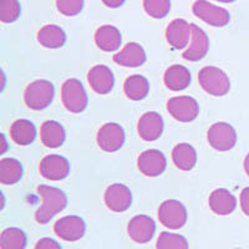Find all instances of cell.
<instances>
[{"label":"cell","mask_w":249,"mask_h":249,"mask_svg":"<svg viewBox=\"0 0 249 249\" xmlns=\"http://www.w3.org/2000/svg\"><path fill=\"white\" fill-rule=\"evenodd\" d=\"M40 175L49 181H62L70 175V162L64 156H45L39 166Z\"/></svg>","instance_id":"8fae6325"},{"label":"cell","mask_w":249,"mask_h":249,"mask_svg":"<svg viewBox=\"0 0 249 249\" xmlns=\"http://www.w3.org/2000/svg\"><path fill=\"white\" fill-rule=\"evenodd\" d=\"M35 249H62L59 242H56L53 238H41L40 241H37Z\"/></svg>","instance_id":"836d02e7"},{"label":"cell","mask_w":249,"mask_h":249,"mask_svg":"<svg viewBox=\"0 0 249 249\" xmlns=\"http://www.w3.org/2000/svg\"><path fill=\"white\" fill-rule=\"evenodd\" d=\"M188 247L183 235L171 232H162L156 243V249H188Z\"/></svg>","instance_id":"f546056e"},{"label":"cell","mask_w":249,"mask_h":249,"mask_svg":"<svg viewBox=\"0 0 249 249\" xmlns=\"http://www.w3.org/2000/svg\"><path fill=\"white\" fill-rule=\"evenodd\" d=\"M84 0H56V8L65 17H76L84 9Z\"/></svg>","instance_id":"d6a6232c"},{"label":"cell","mask_w":249,"mask_h":249,"mask_svg":"<svg viewBox=\"0 0 249 249\" xmlns=\"http://www.w3.org/2000/svg\"><path fill=\"white\" fill-rule=\"evenodd\" d=\"M126 133L122 126L115 122L102 124L97 132L96 141L99 147L105 152H116L124 146Z\"/></svg>","instance_id":"30bf717a"},{"label":"cell","mask_w":249,"mask_h":249,"mask_svg":"<svg viewBox=\"0 0 249 249\" xmlns=\"http://www.w3.org/2000/svg\"><path fill=\"white\" fill-rule=\"evenodd\" d=\"M192 28V37H191V43L188 45V49L183 53V59L188 61H199L204 59L206 55L210 51V39L206 31L197 26L196 24H191Z\"/></svg>","instance_id":"2e32d148"},{"label":"cell","mask_w":249,"mask_h":249,"mask_svg":"<svg viewBox=\"0 0 249 249\" xmlns=\"http://www.w3.org/2000/svg\"><path fill=\"white\" fill-rule=\"evenodd\" d=\"M172 160L181 171H191L197 163V151L192 144L179 143L173 148Z\"/></svg>","instance_id":"4316f807"},{"label":"cell","mask_w":249,"mask_h":249,"mask_svg":"<svg viewBox=\"0 0 249 249\" xmlns=\"http://www.w3.org/2000/svg\"><path fill=\"white\" fill-rule=\"evenodd\" d=\"M24 175V168L21 162L17 159H3L0 161V183L12 186L18 183Z\"/></svg>","instance_id":"83f0119b"},{"label":"cell","mask_w":249,"mask_h":249,"mask_svg":"<svg viewBox=\"0 0 249 249\" xmlns=\"http://www.w3.org/2000/svg\"><path fill=\"white\" fill-rule=\"evenodd\" d=\"M26 244H28V237L25 232L17 227L6 228L0 235L1 249H25Z\"/></svg>","instance_id":"f1b7e54d"},{"label":"cell","mask_w":249,"mask_h":249,"mask_svg":"<svg viewBox=\"0 0 249 249\" xmlns=\"http://www.w3.org/2000/svg\"><path fill=\"white\" fill-rule=\"evenodd\" d=\"M235 249H239V248H235Z\"/></svg>","instance_id":"60d3db41"},{"label":"cell","mask_w":249,"mask_h":249,"mask_svg":"<svg viewBox=\"0 0 249 249\" xmlns=\"http://www.w3.org/2000/svg\"><path fill=\"white\" fill-rule=\"evenodd\" d=\"M36 127L31 121L26 119H20L13 122L10 127V137L19 146H28L36 139Z\"/></svg>","instance_id":"cb8c5ba5"},{"label":"cell","mask_w":249,"mask_h":249,"mask_svg":"<svg viewBox=\"0 0 249 249\" xmlns=\"http://www.w3.org/2000/svg\"><path fill=\"white\" fill-rule=\"evenodd\" d=\"M244 171H246L247 175L249 176V152L248 155L246 156V159H244Z\"/></svg>","instance_id":"74e56055"},{"label":"cell","mask_w":249,"mask_h":249,"mask_svg":"<svg viewBox=\"0 0 249 249\" xmlns=\"http://www.w3.org/2000/svg\"><path fill=\"white\" fill-rule=\"evenodd\" d=\"M124 1H126V0H102V3L105 4L106 6L112 9H116V8H120V6H122L124 4Z\"/></svg>","instance_id":"d590c367"},{"label":"cell","mask_w":249,"mask_h":249,"mask_svg":"<svg viewBox=\"0 0 249 249\" xmlns=\"http://www.w3.org/2000/svg\"><path fill=\"white\" fill-rule=\"evenodd\" d=\"M160 222L170 230H179L188 219L187 208L182 202L177 199H167L160 206Z\"/></svg>","instance_id":"52a82bcc"},{"label":"cell","mask_w":249,"mask_h":249,"mask_svg":"<svg viewBox=\"0 0 249 249\" xmlns=\"http://www.w3.org/2000/svg\"><path fill=\"white\" fill-rule=\"evenodd\" d=\"M37 41L46 49H59L65 45L66 34L60 26L49 24L39 30Z\"/></svg>","instance_id":"d4e9b609"},{"label":"cell","mask_w":249,"mask_h":249,"mask_svg":"<svg viewBox=\"0 0 249 249\" xmlns=\"http://www.w3.org/2000/svg\"><path fill=\"white\" fill-rule=\"evenodd\" d=\"M163 119H162L160 113L155 112V111L143 113L140 117L139 124H137V131H139L140 137L143 141L147 142L159 140L161 137L162 132H163Z\"/></svg>","instance_id":"9a60e30c"},{"label":"cell","mask_w":249,"mask_h":249,"mask_svg":"<svg viewBox=\"0 0 249 249\" xmlns=\"http://www.w3.org/2000/svg\"><path fill=\"white\" fill-rule=\"evenodd\" d=\"M192 37V28L184 19H175L166 29V39L173 49L181 50L187 48Z\"/></svg>","instance_id":"e0dca14e"},{"label":"cell","mask_w":249,"mask_h":249,"mask_svg":"<svg viewBox=\"0 0 249 249\" xmlns=\"http://www.w3.org/2000/svg\"><path fill=\"white\" fill-rule=\"evenodd\" d=\"M191 76L190 70L183 65H172L166 70L163 76L164 85L171 91H182L190 86Z\"/></svg>","instance_id":"603a6c76"},{"label":"cell","mask_w":249,"mask_h":249,"mask_svg":"<svg viewBox=\"0 0 249 249\" xmlns=\"http://www.w3.org/2000/svg\"><path fill=\"white\" fill-rule=\"evenodd\" d=\"M54 232L62 241L77 242L86 233V223L79 215H65L54 224Z\"/></svg>","instance_id":"9c48e42d"},{"label":"cell","mask_w":249,"mask_h":249,"mask_svg":"<svg viewBox=\"0 0 249 249\" xmlns=\"http://www.w3.org/2000/svg\"><path fill=\"white\" fill-rule=\"evenodd\" d=\"M215 1H219V3H233L234 0H215Z\"/></svg>","instance_id":"f35d334b"},{"label":"cell","mask_w":249,"mask_h":249,"mask_svg":"<svg viewBox=\"0 0 249 249\" xmlns=\"http://www.w3.org/2000/svg\"><path fill=\"white\" fill-rule=\"evenodd\" d=\"M62 105L72 113L85 111L89 105V97L85 88L77 79H69L61 88Z\"/></svg>","instance_id":"277c9868"},{"label":"cell","mask_w":249,"mask_h":249,"mask_svg":"<svg viewBox=\"0 0 249 249\" xmlns=\"http://www.w3.org/2000/svg\"><path fill=\"white\" fill-rule=\"evenodd\" d=\"M201 88L212 96H224L231 90V80L222 69L206 66L198 74Z\"/></svg>","instance_id":"3957f363"},{"label":"cell","mask_w":249,"mask_h":249,"mask_svg":"<svg viewBox=\"0 0 249 249\" xmlns=\"http://www.w3.org/2000/svg\"><path fill=\"white\" fill-rule=\"evenodd\" d=\"M241 208L244 214L249 217V187H246L241 193Z\"/></svg>","instance_id":"e575fe53"},{"label":"cell","mask_w":249,"mask_h":249,"mask_svg":"<svg viewBox=\"0 0 249 249\" xmlns=\"http://www.w3.org/2000/svg\"><path fill=\"white\" fill-rule=\"evenodd\" d=\"M167 111L179 122H192L199 115L197 100L191 96H175L167 101Z\"/></svg>","instance_id":"ba28073f"},{"label":"cell","mask_w":249,"mask_h":249,"mask_svg":"<svg viewBox=\"0 0 249 249\" xmlns=\"http://www.w3.org/2000/svg\"><path fill=\"white\" fill-rule=\"evenodd\" d=\"M147 60L146 51L140 44L128 43L120 53L113 55V61L124 68H139Z\"/></svg>","instance_id":"ffe728a7"},{"label":"cell","mask_w":249,"mask_h":249,"mask_svg":"<svg viewBox=\"0 0 249 249\" xmlns=\"http://www.w3.org/2000/svg\"><path fill=\"white\" fill-rule=\"evenodd\" d=\"M0 139H1V148H0V153H4L6 150H8V144H6L5 136H4L3 133L0 135Z\"/></svg>","instance_id":"8d00e7d4"},{"label":"cell","mask_w":249,"mask_h":249,"mask_svg":"<svg viewBox=\"0 0 249 249\" xmlns=\"http://www.w3.org/2000/svg\"><path fill=\"white\" fill-rule=\"evenodd\" d=\"M127 232L133 242L139 244L148 243L156 232V222L150 215L139 214L128 222Z\"/></svg>","instance_id":"5bb4252c"},{"label":"cell","mask_w":249,"mask_h":249,"mask_svg":"<svg viewBox=\"0 0 249 249\" xmlns=\"http://www.w3.org/2000/svg\"><path fill=\"white\" fill-rule=\"evenodd\" d=\"M95 43L106 53L119 50L122 44V35L113 25H102L95 33Z\"/></svg>","instance_id":"44dd1931"},{"label":"cell","mask_w":249,"mask_h":249,"mask_svg":"<svg viewBox=\"0 0 249 249\" xmlns=\"http://www.w3.org/2000/svg\"><path fill=\"white\" fill-rule=\"evenodd\" d=\"M207 140L214 150L227 152L237 143V132L232 124L227 122H215L208 130Z\"/></svg>","instance_id":"8992f818"},{"label":"cell","mask_w":249,"mask_h":249,"mask_svg":"<svg viewBox=\"0 0 249 249\" xmlns=\"http://www.w3.org/2000/svg\"><path fill=\"white\" fill-rule=\"evenodd\" d=\"M137 166L142 175L147 177H157L167 168V160L161 151L147 150L139 156Z\"/></svg>","instance_id":"4fadbf2b"},{"label":"cell","mask_w":249,"mask_h":249,"mask_svg":"<svg viewBox=\"0 0 249 249\" xmlns=\"http://www.w3.org/2000/svg\"><path fill=\"white\" fill-rule=\"evenodd\" d=\"M193 14L208 25L214 28H223L231 21V14L227 9L217 6L207 0H197L192 6Z\"/></svg>","instance_id":"5b68a950"},{"label":"cell","mask_w":249,"mask_h":249,"mask_svg":"<svg viewBox=\"0 0 249 249\" xmlns=\"http://www.w3.org/2000/svg\"><path fill=\"white\" fill-rule=\"evenodd\" d=\"M208 204L213 213L218 215H228L237 208V198L231 191L217 188L210 195Z\"/></svg>","instance_id":"d6986e66"},{"label":"cell","mask_w":249,"mask_h":249,"mask_svg":"<svg viewBox=\"0 0 249 249\" xmlns=\"http://www.w3.org/2000/svg\"><path fill=\"white\" fill-rule=\"evenodd\" d=\"M124 95L132 101L146 99L150 92V81L142 75H131L124 80Z\"/></svg>","instance_id":"484cf974"},{"label":"cell","mask_w":249,"mask_h":249,"mask_svg":"<svg viewBox=\"0 0 249 249\" xmlns=\"http://www.w3.org/2000/svg\"><path fill=\"white\" fill-rule=\"evenodd\" d=\"M104 201L106 207L112 212H126L132 204V192L124 184L113 183L106 188Z\"/></svg>","instance_id":"7c38bea8"},{"label":"cell","mask_w":249,"mask_h":249,"mask_svg":"<svg viewBox=\"0 0 249 249\" xmlns=\"http://www.w3.org/2000/svg\"><path fill=\"white\" fill-rule=\"evenodd\" d=\"M55 97V88L48 80H35L26 86L24 101L29 108L35 111L45 110L51 105Z\"/></svg>","instance_id":"7a4b0ae2"},{"label":"cell","mask_w":249,"mask_h":249,"mask_svg":"<svg viewBox=\"0 0 249 249\" xmlns=\"http://www.w3.org/2000/svg\"><path fill=\"white\" fill-rule=\"evenodd\" d=\"M37 193L41 196L43 203L35 213V219L37 223L46 224L57 214L62 212L68 206V197L65 192L60 188L51 186H39Z\"/></svg>","instance_id":"6da1fadb"},{"label":"cell","mask_w":249,"mask_h":249,"mask_svg":"<svg viewBox=\"0 0 249 249\" xmlns=\"http://www.w3.org/2000/svg\"><path fill=\"white\" fill-rule=\"evenodd\" d=\"M88 80L91 89L99 95L110 93L115 86L112 70L106 65H95L91 68L88 74Z\"/></svg>","instance_id":"ac0fdd59"},{"label":"cell","mask_w":249,"mask_h":249,"mask_svg":"<svg viewBox=\"0 0 249 249\" xmlns=\"http://www.w3.org/2000/svg\"><path fill=\"white\" fill-rule=\"evenodd\" d=\"M40 139L44 146L49 148H57L64 144L66 140V131L60 122L50 120L45 121L40 128Z\"/></svg>","instance_id":"7402d4cb"},{"label":"cell","mask_w":249,"mask_h":249,"mask_svg":"<svg viewBox=\"0 0 249 249\" xmlns=\"http://www.w3.org/2000/svg\"><path fill=\"white\" fill-rule=\"evenodd\" d=\"M146 14L155 19H162L170 13L171 0H143Z\"/></svg>","instance_id":"1f68e13d"},{"label":"cell","mask_w":249,"mask_h":249,"mask_svg":"<svg viewBox=\"0 0 249 249\" xmlns=\"http://www.w3.org/2000/svg\"><path fill=\"white\" fill-rule=\"evenodd\" d=\"M1 210H3L4 208V206H5V198H4V195H1Z\"/></svg>","instance_id":"ab89813d"},{"label":"cell","mask_w":249,"mask_h":249,"mask_svg":"<svg viewBox=\"0 0 249 249\" xmlns=\"http://www.w3.org/2000/svg\"><path fill=\"white\" fill-rule=\"evenodd\" d=\"M21 6L19 0H0V20L5 24L17 21L20 18Z\"/></svg>","instance_id":"4dcf8cb0"}]
</instances>
